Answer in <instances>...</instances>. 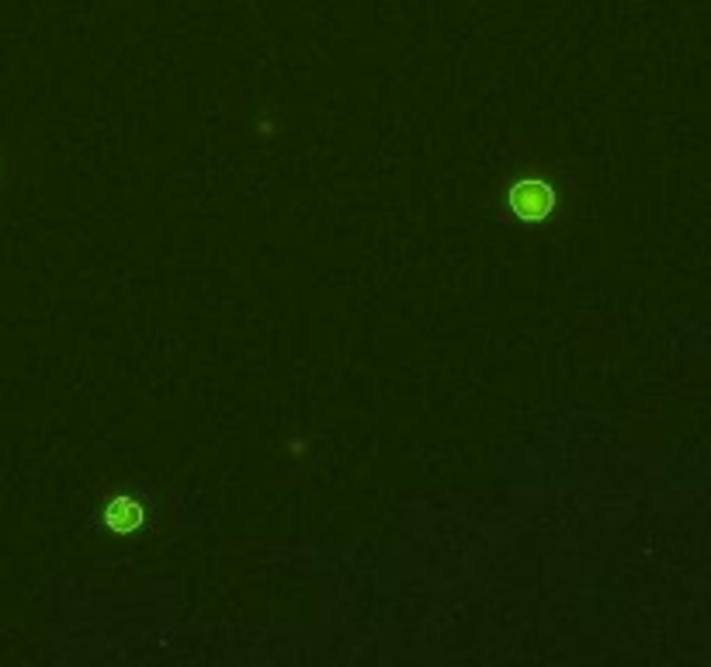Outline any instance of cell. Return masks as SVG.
<instances>
[{"instance_id": "7a4b0ae2", "label": "cell", "mask_w": 711, "mask_h": 667, "mask_svg": "<svg viewBox=\"0 0 711 667\" xmlns=\"http://www.w3.org/2000/svg\"><path fill=\"white\" fill-rule=\"evenodd\" d=\"M104 525H109L112 532H118V535L136 532L143 525V507L136 501H128V497H115L109 507H104Z\"/></svg>"}, {"instance_id": "6da1fadb", "label": "cell", "mask_w": 711, "mask_h": 667, "mask_svg": "<svg viewBox=\"0 0 711 667\" xmlns=\"http://www.w3.org/2000/svg\"><path fill=\"white\" fill-rule=\"evenodd\" d=\"M511 209H514L521 219L542 223L552 209H556V195H552V188H548L545 182H521V185H514V192H511Z\"/></svg>"}]
</instances>
